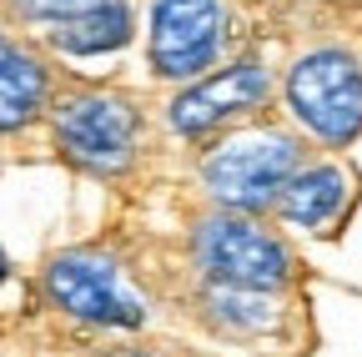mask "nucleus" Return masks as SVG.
I'll return each instance as SVG.
<instances>
[{
	"instance_id": "10",
	"label": "nucleus",
	"mask_w": 362,
	"mask_h": 357,
	"mask_svg": "<svg viewBox=\"0 0 362 357\" xmlns=\"http://www.w3.org/2000/svg\"><path fill=\"white\" fill-rule=\"evenodd\" d=\"M126 35H131V16H126V6H116V0H106V6L86 11V16H76V21L51 25V40H56L61 51H71V56L116 51V46H126Z\"/></svg>"
},
{
	"instance_id": "12",
	"label": "nucleus",
	"mask_w": 362,
	"mask_h": 357,
	"mask_svg": "<svg viewBox=\"0 0 362 357\" xmlns=\"http://www.w3.org/2000/svg\"><path fill=\"white\" fill-rule=\"evenodd\" d=\"M6 272H11V267H6V252H0V277H6Z\"/></svg>"
},
{
	"instance_id": "6",
	"label": "nucleus",
	"mask_w": 362,
	"mask_h": 357,
	"mask_svg": "<svg viewBox=\"0 0 362 357\" xmlns=\"http://www.w3.org/2000/svg\"><path fill=\"white\" fill-rule=\"evenodd\" d=\"M216 0H151V66L161 76H197L216 61Z\"/></svg>"
},
{
	"instance_id": "5",
	"label": "nucleus",
	"mask_w": 362,
	"mask_h": 357,
	"mask_svg": "<svg viewBox=\"0 0 362 357\" xmlns=\"http://www.w3.org/2000/svg\"><path fill=\"white\" fill-rule=\"evenodd\" d=\"M56 141L71 161L90 171H116L131 161V146H136V111L126 96H111V91L71 96L56 111Z\"/></svg>"
},
{
	"instance_id": "4",
	"label": "nucleus",
	"mask_w": 362,
	"mask_h": 357,
	"mask_svg": "<svg viewBox=\"0 0 362 357\" xmlns=\"http://www.w3.org/2000/svg\"><path fill=\"white\" fill-rule=\"evenodd\" d=\"M197 262L206 267V272L226 287H282L287 272H292V262L282 252L277 237H267L262 227H252V221L242 216H211L202 221V232H197Z\"/></svg>"
},
{
	"instance_id": "11",
	"label": "nucleus",
	"mask_w": 362,
	"mask_h": 357,
	"mask_svg": "<svg viewBox=\"0 0 362 357\" xmlns=\"http://www.w3.org/2000/svg\"><path fill=\"white\" fill-rule=\"evenodd\" d=\"M16 6L30 16V21H45V25H61V21H76L86 11L106 6V0H16Z\"/></svg>"
},
{
	"instance_id": "7",
	"label": "nucleus",
	"mask_w": 362,
	"mask_h": 357,
	"mask_svg": "<svg viewBox=\"0 0 362 357\" xmlns=\"http://www.w3.org/2000/svg\"><path fill=\"white\" fill-rule=\"evenodd\" d=\"M262 101H267V66L242 61V66H226V71L206 76L202 86H192V91L171 106V121H176V131L197 136V131H211L216 121L237 116L247 106H262Z\"/></svg>"
},
{
	"instance_id": "2",
	"label": "nucleus",
	"mask_w": 362,
	"mask_h": 357,
	"mask_svg": "<svg viewBox=\"0 0 362 357\" xmlns=\"http://www.w3.org/2000/svg\"><path fill=\"white\" fill-rule=\"evenodd\" d=\"M202 176L216 201L237 211H257L297 176V141L282 131H247V136L221 141L202 161Z\"/></svg>"
},
{
	"instance_id": "9",
	"label": "nucleus",
	"mask_w": 362,
	"mask_h": 357,
	"mask_svg": "<svg viewBox=\"0 0 362 357\" xmlns=\"http://www.w3.org/2000/svg\"><path fill=\"white\" fill-rule=\"evenodd\" d=\"M40 106H45V66L11 35H0V131H21Z\"/></svg>"
},
{
	"instance_id": "1",
	"label": "nucleus",
	"mask_w": 362,
	"mask_h": 357,
	"mask_svg": "<svg viewBox=\"0 0 362 357\" xmlns=\"http://www.w3.org/2000/svg\"><path fill=\"white\" fill-rule=\"evenodd\" d=\"M292 116L327 146H347L362 131V71L342 51H312L287 76Z\"/></svg>"
},
{
	"instance_id": "3",
	"label": "nucleus",
	"mask_w": 362,
	"mask_h": 357,
	"mask_svg": "<svg viewBox=\"0 0 362 357\" xmlns=\"http://www.w3.org/2000/svg\"><path fill=\"white\" fill-rule=\"evenodd\" d=\"M45 292L66 307L71 317L106 322V327H136L141 322V297L131 292L121 267L101 252H66L45 267Z\"/></svg>"
},
{
	"instance_id": "13",
	"label": "nucleus",
	"mask_w": 362,
	"mask_h": 357,
	"mask_svg": "<svg viewBox=\"0 0 362 357\" xmlns=\"http://www.w3.org/2000/svg\"><path fill=\"white\" fill-rule=\"evenodd\" d=\"M121 357H141V352H121Z\"/></svg>"
},
{
	"instance_id": "8",
	"label": "nucleus",
	"mask_w": 362,
	"mask_h": 357,
	"mask_svg": "<svg viewBox=\"0 0 362 357\" xmlns=\"http://www.w3.org/2000/svg\"><path fill=\"white\" fill-rule=\"evenodd\" d=\"M347 171L342 166H312V171H297L292 182L282 187V216L297 221L307 232H327L332 221L342 216L347 206Z\"/></svg>"
}]
</instances>
